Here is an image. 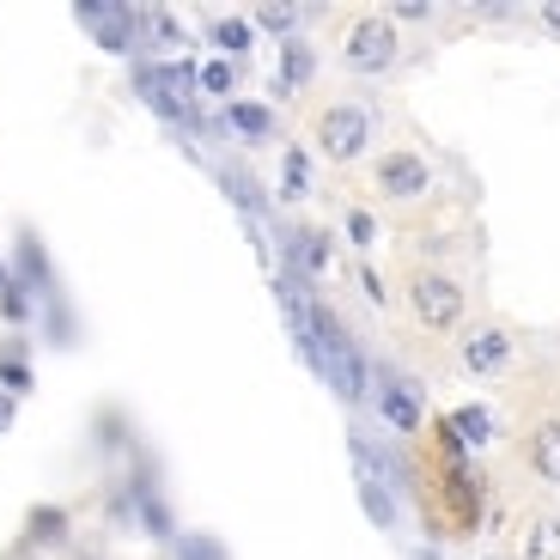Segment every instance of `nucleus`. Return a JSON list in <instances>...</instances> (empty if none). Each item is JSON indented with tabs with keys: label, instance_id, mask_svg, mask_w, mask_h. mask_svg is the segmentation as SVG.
<instances>
[{
	"label": "nucleus",
	"instance_id": "nucleus-1",
	"mask_svg": "<svg viewBox=\"0 0 560 560\" xmlns=\"http://www.w3.org/2000/svg\"><path fill=\"white\" fill-rule=\"evenodd\" d=\"M372 147V116L360 104H329L317 116V153L336 159V165H353V159Z\"/></svg>",
	"mask_w": 560,
	"mask_h": 560
},
{
	"label": "nucleus",
	"instance_id": "nucleus-2",
	"mask_svg": "<svg viewBox=\"0 0 560 560\" xmlns=\"http://www.w3.org/2000/svg\"><path fill=\"white\" fill-rule=\"evenodd\" d=\"M73 19L98 37V49H110V56H135V43H140V7L98 0V7H73Z\"/></svg>",
	"mask_w": 560,
	"mask_h": 560
},
{
	"label": "nucleus",
	"instance_id": "nucleus-3",
	"mask_svg": "<svg viewBox=\"0 0 560 560\" xmlns=\"http://www.w3.org/2000/svg\"><path fill=\"white\" fill-rule=\"evenodd\" d=\"M408 299H415V317L427 323V329H457V317H463V287H457L451 275H439V268L415 275Z\"/></svg>",
	"mask_w": 560,
	"mask_h": 560
},
{
	"label": "nucleus",
	"instance_id": "nucleus-4",
	"mask_svg": "<svg viewBox=\"0 0 560 560\" xmlns=\"http://www.w3.org/2000/svg\"><path fill=\"white\" fill-rule=\"evenodd\" d=\"M341 61L353 73H384L396 61V25L390 19H360L348 31V43H341Z\"/></svg>",
	"mask_w": 560,
	"mask_h": 560
},
{
	"label": "nucleus",
	"instance_id": "nucleus-5",
	"mask_svg": "<svg viewBox=\"0 0 560 560\" xmlns=\"http://www.w3.org/2000/svg\"><path fill=\"white\" fill-rule=\"evenodd\" d=\"M378 415L390 433H420V415H427L420 384L402 378V372H378Z\"/></svg>",
	"mask_w": 560,
	"mask_h": 560
},
{
	"label": "nucleus",
	"instance_id": "nucleus-6",
	"mask_svg": "<svg viewBox=\"0 0 560 560\" xmlns=\"http://www.w3.org/2000/svg\"><path fill=\"white\" fill-rule=\"evenodd\" d=\"M378 189L390 201H415V196L433 189V165H427L420 153H384L378 159Z\"/></svg>",
	"mask_w": 560,
	"mask_h": 560
},
{
	"label": "nucleus",
	"instance_id": "nucleus-7",
	"mask_svg": "<svg viewBox=\"0 0 560 560\" xmlns=\"http://www.w3.org/2000/svg\"><path fill=\"white\" fill-rule=\"evenodd\" d=\"M287 275H293V280L329 275V232H317V225H299V232H287Z\"/></svg>",
	"mask_w": 560,
	"mask_h": 560
},
{
	"label": "nucleus",
	"instance_id": "nucleus-8",
	"mask_svg": "<svg viewBox=\"0 0 560 560\" xmlns=\"http://www.w3.org/2000/svg\"><path fill=\"white\" fill-rule=\"evenodd\" d=\"M505 360H512V336H505V329H476V336H463V365H469L476 378L505 372Z\"/></svg>",
	"mask_w": 560,
	"mask_h": 560
},
{
	"label": "nucleus",
	"instance_id": "nucleus-9",
	"mask_svg": "<svg viewBox=\"0 0 560 560\" xmlns=\"http://www.w3.org/2000/svg\"><path fill=\"white\" fill-rule=\"evenodd\" d=\"M311 73H317L311 43L305 37H287V43H280V80H275V92H280V98H287V92H305Z\"/></svg>",
	"mask_w": 560,
	"mask_h": 560
},
{
	"label": "nucleus",
	"instance_id": "nucleus-10",
	"mask_svg": "<svg viewBox=\"0 0 560 560\" xmlns=\"http://www.w3.org/2000/svg\"><path fill=\"white\" fill-rule=\"evenodd\" d=\"M225 128H232V135L238 140H275V110H268V104H256V98H232L225 104Z\"/></svg>",
	"mask_w": 560,
	"mask_h": 560
},
{
	"label": "nucleus",
	"instance_id": "nucleus-11",
	"mask_svg": "<svg viewBox=\"0 0 560 560\" xmlns=\"http://www.w3.org/2000/svg\"><path fill=\"white\" fill-rule=\"evenodd\" d=\"M208 43L220 49V61H238V56H250L256 25H250V19H213V25H208Z\"/></svg>",
	"mask_w": 560,
	"mask_h": 560
},
{
	"label": "nucleus",
	"instance_id": "nucleus-12",
	"mask_svg": "<svg viewBox=\"0 0 560 560\" xmlns=\"http://www.w3.org/2000/svg\"><path fill=\"white\" fill-rule=\"evenodd\" d=\"M13 280L25 287V293H49V287H56V275H49V262H43V250H37V238H31V232H19V268H13Z\"/></svg>",
	"mask_w": 560,
	"mask_h": 560
},
{
	"label": "nucleus",
	"instance_id": "nucleus-13",
	"mask_svg": "<svg viewBox=\"0 0 560 560\" xmlns=\"http://www.w3.org/2000/svg\"><path fill=\"white\" fill-rule=\"evenodd\" d=\"M445 427L457 433V445H463V451H476V445H488V439H493V415H488L481 402H463L457 415L445 420Z\"/></svg>",
	"mask_w": 560,
	"mask_h": 560
},
{
	"label": "nucleus",
	"instance_id": "nucleus-14",
	"mask_svg": "<svg viewBox=\"0 0 560 560\" xmlns=\"http://www.w3.org/2000/svg\"><path fill=\"white\" fill-rule=\"evenodd\" d=\"M530 463L542 481H560V420H542L530 439Z\"/></svg>",
	"mask_w": 560,
	"mask_h": 560
},
{
	"label": "nucleus",
	"instance_id": "nucleus-15",
	"mask_svg": "<svg viewBox=\"0 0 560 560\" xmlns=\"http://www.w3.org/2000/svg\"><path fill=\"white\" fill-rule=\"evenodd\" d=\"M360 505L378 530H396V500H390V488H384V476H360Z\"/></svg>",
	"mask_w": 560,
	"mask_h": 560
},
{
	"label": "nucleus",
	"instance_id": "nucleus-16",
	"mask_svg": "<svg viewBox=\"0 0 560 560\" xmlns=\"http://www.w3.org/2000/svg\"><path fill=\"white\" fill-rule=\"evenodd\" d=\"M280 196H287V201H305L311 196V153H305V147H293V153L280 159Z\"/></svg>",
	"mask_w": 560,
	"mask_h": 560
},
{
	"label": "nucleus",
	"instance_id": "nucleus-17",
	"mask_svg": "<svg viewBox=\"0 0 560 560\" xmlns=\"http://www.w3.org/2000/svg\"><path fill=\"white\" fill-rule=\"evenodd\" d=\"M196 80H201V98H225L232 104V92H238V68H232V61H201L196 68Z\"/></svg>",
	"mask_w": 560,
	"mask_h": 560
},
{
	"label": "nucleus",
	"instance_id": "nucleus-18",
	"mask_svg": "<svg viewBox=\"0 0 560 560\" xmlns=\"http://www.w3.org/2000/svg\"><path fill=\"white\" fill-rule=\"evenodd\" d=\"M524 560H560V524L555 518H536L524 530Z\"/></svg>",
	"mask_w": 560,
	"mask_h": 560
},
{
	"label": "nucleus",
	"instance_id": "nucleus-19",
	"mask_svg": "<svg viewBox=\"0 0 560 560\" xmlns=\"http://www.w3.org/2000/svg\"><path fill=\"white\" fill-rule=\"evenodd\" d=\"M31 384H37V378H31L25 353H19V348H7V353H0V390H7V396L19 402V396H31Z\"/></svg>",
	"mask_w": 560,
	"mask_h": 560
},
{
	"label": "nucleus",
	"instance_id": "nucleus-20",
	"mask_svg": "<svg viewBox=\"0 0 560 560\" xmlns=\"http://www.w3.org/2000/svg\"><path fill=\"white\" fill-rule=\"evenodd\" d=\"M299 19H305L299 7H280V0H275V7H256V19H250V25L280 31V43H287V37H299Z\"/></svg>",
	"mask_w": 560,
	"mask_h": 560
},
{
	"label": "nucleus",
	"instance_id": "nucleus-21",
	"mask_svg": "<svg viewBox=\"0 0 560 560\" xmlns=\"http://www.w3.org/2000/svg\"><path fill=\"white\" fill-rule=\"evenodd\" d=\"M61 536H68V512H56V505L31 512V542H61Z\"/></svg>",
	"mask_w": 560,
	"mask_h": 560
},
{
	"label": "nucleus",
	"instance_id": "nucleus-22",
	"mask_svg": "<svg viewBox=\"0 0 560 560\" xmlns=\"http://www.w3.org/2000/svg\"><path fill=\"white\" fill-rule=\"evenodd\" d=\"M348 238H353V250H372V244H378V220H372L365 208H353L348 213Z\"/></svg>",
	"mask_w": 560,
	"mask_h": 560
},
{
	"label": "nucleus",
	"instance_id": "nucleus-23",
	"mask_svg": "<svg viewBox=\"0 0 560 560\" xmlns=\"http://www.w3.org/2000/svg\"><path fill=\"white\" fill-rule=\"evenodd\" d=\"M177 560H225V548L213 536H183L177 542Z\"/></svg>",
	"mask_w": 560,
	"mask_h": 560
},
{
	"label": "nucleus",
	"instance_id": "nucleus-24",
	"mask_svg": "<svg viewBox=\"0 0 560 560\" xmlns=\"http://www.w3.org/2000/svg\"><path fill=\"white\" fill-rule=\"evenodd\" d=\"M220 177H225V189H232V201H238L244 213H256V183L244 177V171H220Z\"/></svg>",
	"mask_w": 560,
	"mask_h": 560
},
{
	"label": "nucleus",
	"instance_id": "nucleus-25",
	"mask_svg": "<svg viewBox=\"0 0 560 560\" xmlns=\"http://www.w3.org/2000/svg\"><path fill=\"white\" fill-rule=\"evenodd\" d=\"M0 311H7V323H25V317H31V293L19 287V280L7 287V293H0Z\"/></svg>",
	"mask_w": 560,
	"mask_h": 560
},
{
	"label": "nucleus",
	"instance_id": "nucleus-26",
	"mask_svg": "<svg viewBox=\"0 0 560 560\" xmlns=\"http://www.w3.org/2000/svg\"><path fill=\"white\" fill-rule=\"evenodd\" d=\"M390 19H402V25H420V19H433V7H427V0H396Z\"/></svg>",
	"mask_w": 560,
	"mask_h": 560
},
{
	"label": "nucleus",
	"instance_id": "nucleus-27",
	"mask_svg": "<svg viewBox=\"0 0 560 560\" xmlns=\"http://www.w3.org/2000/svg\"><path fill=\"white\" fill-rule=\"evenodd\" d=\"M360 287H365V299H372V305H384V299H390V293H384V280L372 275V268H360Z\"/></svg>",
	"mask_w": 560,
	"mask_h": 560
},
{
	"label": "nucleus",
	"instance_id": "nucleus-28",
	"mask_svg": "<svg viewBox=\"0 0 560 560\" xmlns=\"http://www.w3.org/2000/svg\"><path fill=\"white\" fill-rule=\"evenodd\" d=\"M7 427H13V396L0 390V433H7Z\"/></svg>",
	"mask_w": 560,
	"mask_h": 560
},
{
	"label": "nucleus",
	"instance_id": "nucleus-29",
	"mask_svg": "<svg viewBox=\"0 0 560 560\" xmlns=\"http://www.w3.org/2000/svg\"><path fill=\"white\" fill-rule=\"evenodd\" d=\"M542 25H548V31H555V37H560V0H555V7H542Z\"/></svg>",
	"mask_w": 560,
	"mask_h": 560
},
{
	"label": "nucleus",
	"instance_id": "nucleus-30",
	"mask_svg": "<svg viewBox=\"0 0 560 560\" xmlns=\"http://www.w3.org/2000/svg\"><path fill=\"white\" fill-rule=\"evenodd\" d=\"M7 287H13V268H7V262H0V293H7Z\"/></svg>",
	"mask_w": 560,
	"mask_h": 560
},
{
	"label": "nucleus",
	"instance_id": "nucleus-31",
	"mask_svg": "<svg viewBox=\"0 0 560 560\" xmlns=\"http://www.w3.org/2000/svg\"><path fill=\"white\" fill-rule=\"evenodd\" d=\"M481 560H505V555H481Z\"/></svg>",
	"mask_w": 560,
	"mask_h": 560
}]
</instances>
